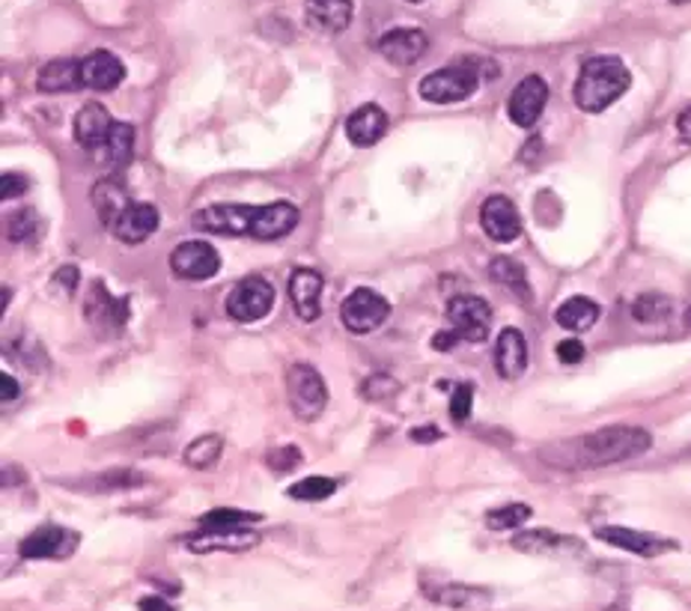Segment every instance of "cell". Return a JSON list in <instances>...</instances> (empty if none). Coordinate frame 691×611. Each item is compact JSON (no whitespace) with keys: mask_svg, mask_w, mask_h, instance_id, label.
I'll return each instance as SVG.
<instances>
[{"mask_svg":"<svg viewBox=\"0 0 691 611\" xmlns=\"http://www.w3.org/2000/svg\"><path fill=\"white\" fill-rule=\"evenodd\" d=\"M555 320L560 329L567 331H587L594 329L596 320H599V304L594 299H585V296H573L555 311Z\"/></svg>","mask_w":691,"mask_h":611,"instance_id":"obj_30","label":"cell"},{"mask_svg":"<svg viewBox=\"0 0 691 611\" xmlns=\"http://www.w3.org/2000/svg\"><path fill=\"white\" fill-rule=\"evenodd\" d=\"M673 3H689V0H673Z\"/></svg>","mask_w":691,"mask_h":611,"instance_id":"obj_51","label":"cell"},{"mask_svg":"<svg viewBox=\"0 0 691 611\" xmlns=\"http://www.w3.org/2000/svg\"><path fill=\"white\" fill-rule=\"evenodd\" d=\"M548 102V84L539 75H528L516 84V90L509 93L507 114L518 128L537 126V120L543 117Z\"/></svg>","mask_w":691,"mask_h":611,"instance_id":"obj_10","label":"cell"},{"mask_svg":"<svg viewBox=\"0 0 691 611\" xmlns=\"http://www.w3.org/2000/svg\"><path fill=\"white\" fill-rule=\"evenodd\" d=\"M257 531H200L188 540L192 552H239L257 543Z\"/></svg>","mask_w":691,"mask_h":611,"instance_id":"obj_25","label":"cell"},{"mask_svg":"<svg viewBox=\"0 0 691 611\" xmlns=\"http://www.w3.org/2000/svg\"><path fill=\"white\" fill-rule=\"evenodd\" d=\"M673 304L668 296H659V292H647L641 299H635L632 317L643 325H656V322H664L671 317Z\"/></svg>","mask_w":691,"mask_h":611,"instance_id":"obj_35","label":"cell"},{"mask_svg":"<svg viewBox=\"0 0 691 611\" xmlns=\"http://www.w3.org/2000/svg\"><path fill=\"white\" fill-rule=\"evenodd\" d=\"M447 322L462 340L483 343V340H489L492 329L489 301L477 299V296H456L447 301Z\"/></svg>","mask_w":691,"mask_h":611,"instance_id":"obj_5","label":"cell"},{"mask_svg":"<svg viewBox=\"0 0 691 611\" xmlns=\"http://www.w3.org/2000/svg\"><path fill=\"white\" fill-rule=\"evenodd\" d=\"M141 611H173V609L164 600H158V597H149V600L141 602Z\"/></svg>","mask_w":691,"mask_h":611,"instance_id":"obj_47","label":"cell"},{"mask_svg":"<svg viewBox=\"0 0 691 611\" xmlns=\"http://www.w3.org/2000/svg\"><path fill=\"white\" fill-rule=\"evenodd\" d=\"M677 135H680L682 144H691V107H685L677 117Z\"/></svg>","mask_w":691,"mask_h":611,"instance_id":"obj_45","label":"cell"},{"mask_svg":"<svg viewBox=\"0 0 691 611\" xmlns=\"http://www.w3.org/2000/svg\"><path fill=\"white\" fill-rule=\"evenodd\" d=\"M409 3H423V0H409Z\"/></svg>","mask_w":691,"mask_h":611,"instance_id":"obj_52","label":"cell"},{"mask_svg":"<svg viewBox=\"0 0 691 611\" xmlns=\"http://www.w3.org/2000/svg\"><path fill=\"white\" fill-rule=\"evenodd\" d=\"M16 397H19V382L10 373H3L0 376V403H12Z\"/></svg>","mask_w":691,"mask_h":611,"instance_id":"obj_44","label":"cell"},{"mask_svg":"<svg viewBox=\"0 0 691 611\" xmlns=\"http://www.w3.org/2000/svg\"><path fill=\"white\" fill-rule=\"evenodd\" d=\"M481 60L462 58L426 75L421 81V96L432 102V105H453V102H465L468 96H474L477 87H481Z\"/></svg>","mask_w":691,"mask_h":611,"instance_id":"obj_3","label":"cell"},{"mask_svg":"<svg viewBox=\"0 0 691 611\" xmlns=\"http://www.w3.org/2000/svg\"><path fill=\"white\" fill-rule=\"evenodd\" d=\"M78 87H84L81 60H51L37 72L39 93H72Z\"/></svg>","mask_w":691,"mask_h":611,"instance_id":"obj_24","label":"cell"},{"mask_svg":"<svg viewBox=\"0 0 691 611\" xmlns=\"http://www.w3.org/2000/svg\"><path fill=\"white\" fill-rule=\"evenodd\" d=\"M596 537L608 546H617L623 552L641 555V558H656V555L673 552L677 543L673 540H664V537H656V534L632 531V528H620V525H608V528H596Z\"/></svg>","mask_w":691,"mask_h":611,"instance_id":"obj_14","label":"cell"},{"mask_svg":"<svg viewBox=\"0 0 691 611\" xmlns=\"http://www.w3.org/2000/svg\"><path fill=\"white\" fill-rule=\"evenodd\" d=\"M412 436L417 438V442H435V438H439V429H414Z\"/></svg>","mask_w":691,"mask_h":611,"instance_id":"obj_48","label":"cell"},{"mask_svg":"<svg viewBox=\"0 0 691 611\" xmlns=\"http://www.w3.org/2000/svg\"><path fill=\"white\" fill-rule=\"evenodd\" d=\"M483 234L489 236L492 242H516L522 236V215L516 204L504 195L489 197L481 209Z\"/></svg>","mask_w":691,"mask_h":611,"instance_id":"obj_12","label":"cell"},{"mask_svg":"<svg viewBox=\"0 0 691 611\" xmlns=\"http://www.w3.org/2000/svg\"><path fill=\"white\" fill-rule=\"evenodd\" d=\"M287 397L296 417L317 421L328 403L326 379L319 376V370H313L310 364H292L287 370Z\"/></svg>","mask_w":691,"mask_h":611,"instance_id":"obj_4","label":"cell"},{"mask_svg":"<svg viewBox=\"0 0 691 611\" xmlns=\"http://www.w3.org/2000/svg\"><path fill=\"white\" fill-rule=\"evenodd\" d=\"M495 370L501 379H518L528 370V340L518 329L501 331L498 343H495Z\"/></svg>","mask_w":691,"mask_h":611,"instance_id":"obj_21","label":"cell"},{"mask_svg":"<svg viewBox=\"0 0 691 611\" xmlns=\"http://www.w3.org/2000/svg\"><path fill=\"white\" fill-rule=\"evenodd\" d=\"M132 153H135V128L128 126V123H114L111 137H107L105 144L107 165L116 167V170H123V167H128V162H132Z\"/></svg>","mask_w":691,"mask_h":611,"instance_id":"obj_31","label":"cell"},{"mask_svg":"<svg viewBox=\"0 0 691 611\" xmlns=\"http://www.w3.org/2000/svg\"><path fill=\"white\" fill-rule=\"evenodd\" d=\"M221 451H224L221 436H200L185 447L183 459L185 466L197 468V472H206V468H212L218 459H221Z\"/></svg>","mask_w":691,"mask_h":611,"instance_id":"obj_33","label":"cell"},{"mask_svg":"<svg viewBox=\"0 0 691 611\" xmlns=\"http://www.w3.org/2000/svg\"><path fill=\"white\" fill-rule=\"evenodd\" d=\"M257 514H245V510H233V507H221V510H212L200 519V531H248L250 525H257Z\"/></svg>","mask_w":691,"mask_h":611,"instance_id":"obj_32","label":"cell"},{"mask_svg":"<svg viewBox=\"0 0 691 611\" xmlns=\"http://www.w3.org/2000/svg\"><path fill=\"white\" fill-rule=\"evenodd\" d=\"M650 442V433L641 427H605L590 436L546 447L543 459L560 468H602L641 456Z\"/></svg>","mask_w":691,"mask_h":611,"instance_id":"obj_1","label":"cell"},{"mask_svg":"<svg viewBox=\"0 0 691 611\" xmlns=\"http://www.w3.org/2000/svg\"><path fill=\"white\" fill-rule=\"evenodd\" d=\"M28 176L21 174H3L0 176V200H12L28 191Z\"/></svg>","mask_w":691,"mask_h":611,"instance_id":"obj_41","label":"cell"},{"mask_svg":"<svg viewBox=\"0 0 691 611\" xmlns=\"http://www.w3.org/2000/svg\"><path fill=\"white\" fill-rule=\"evenodd\" d=\"M460 334H456V331H442V334H439V338L432 340V346H435V350H453V346H456V343H460Z\"/></svg>","mask_w":691,"mask_h":611,"instance_id":"obj_46","label":"cell"},{"mask_svg":"<svg viewBox=\"0 0 691 611\" xmlns=\"http://www.w3.org/2000/svg\"><path fill=\"white\" fill-rule=\"evenodd\" d=\"M39 234H42V221H39L37 209H19L10 215V221H7L10 242H33Z\"/></svg>","mask_w":691,"mask_h":611,"instance_id":"obj_36","label":"cell"},{"mask_svg":"<svg viewBox=\"0 0 691 611\" xmlns=\"http://www.w3.org/2000/svg\"><path fill=\"white\" fill-rule=\"evenodd\" d=\"M271 304H275V287L266 278H245L227 296V313L236 322L262 320L271 311Z\"/></svg>","mask_w":691,"mask_h":611,"instance_id":"obj_7","label":"cell"},{"mask_svg":"<svg viewBox=\"0 0 691 611\" xmlns=\"http://www.w3.org/2000/svg\"><path fill=\"white\" fill-rule=\"evenodd\" d=\"M171 269L183 281H209L221 272V257L209 242L192 239V242L176 245L171 253Z\"/></svg>","mask_w":691,"mask_h":611,"instance_id":"obj_6","label":"cell"},{"mask_svg":"<svg viewBox=\"0 0 691 611\" xmlns=\"http://www.w3.org/2000/svg\"><path fill=\"white\" fill-rule=\"evenodd\" d=\"M685 325H689V329H691V308H689V313H685Z\"/></svg>","mask_w":691,"mask_h":611,"instance_id":"obj_49","label":"cell"},{"mask_svg":"<svg viewBox=\"0 0 691 611\" xmlns=\"http://www.w3.org/2000/svg\"><path fill=\"white\" fill-rule=\"evenodd\" d=\"M489 278L498 283V287H504L509 296H516L518 301L534 299V292H530L528 283V272H525V266L513 260V257H495L489 266Z\"/></svg>","mask_w":691,"mask_h":611,"instance_id":"obj_27","label":"cell"},{"mask_svg":"<svg viewBox=\"0 0 691 611\" xmlns=\"http://www.w3.org/2000/svg\"><path fill=\"white\" fill-rule=\"evenodd\" d=\"M298 227V209L287 200H278V204L257 206V215H254V227H250V239L257 242H275V239H283Z\"/></svg>","mask_w":691,"mask_h":611,"instance_id":"obj_17","label":"cell"},{"mask_svg":"<svg viewBox=\"0 0 691 611\" xmlns=\"http://www.w3.org/2000/svg\"><path fill=\"white\" fill-rule=\"evenodd\" d=\"M90 200L96 206L99 218L105 227H114L120 221V215L128 209V206L135 204V200H128L125 195V188L116 179H102V183L93 185V191H90Z\"/></svg>","mask_w":691,"mask_h":611,"instance_id":"obj_26","label":"cell"},{"mask_svg":"<svg viewBox=\"0 0 691 611\" xmlns=\"http://www.w3.org/2000/svg\"><path fill=\"white\" fill-rule=\"evenodd\" d=\"M78 278H81V272H78L75 266H63V269H60L58 278H54V281H58L60 287H63V290H66V292H75Z\"/></svg>","mask_w":691,"mask_h":611,"instance_id":"obj_43","label":"cell"},{"mask_svg":"<svg viewBox=\"0 0 691 611\" xmlns=\"http://www.w3.org/2000/svg\"><path fill=\"white\" fill-rule=\"evenodd\" d=\"M81 537L63 525H42L21 540V558H69L75 552Z\"/></svg>","mask_w":691,"mask_h":611,"instance_id":"obj_11","label":"cell"},{"mask_svg":"<svg viewBox=\"0 0 691 611\" xmlns=\"http://www.w3.org/2000/svg\"><path fill=\"white\" fill-rule=\"evenodd\" d=\"M352 0H305V19L319 33H343L352 21Z\"/></svg>","mask_w":691,"mask_h":611,"instance_id":"obj_20","label":"cell"},{"mask_svg":"<svg viewBox=\"0 0 691 611\" xmlns=\"http://www.w3.org/2000/svg\"><path fill=\"white\" fill-rule=\"evenodd\" d=\"M471 403H474V389H471V385H460V389L453 391V400H451L453 421H468Z\"/></svg>","mask_w":691,"mask_h":611,"instance_id":"obj_40","label":"cell"},{"mask_svg":"<svg viewBox=\"0 0 691 611\" xmlns=\"http://www.w3.org/2000/svg\"><path fill=\"white\" fill-rule=\"evenodd\" d=\"M375 49H379V54H382L388 63H394V66H412V63H417V60L426 54L430 40H426L423 30L396 28L388 30L382 40L375 42Z\"/></svg>","mask_w":691,"mask_h":611,"instance_id":"obj_13","label":"cell"},{"mask_svg":"<svg viewBox=\"0 0 691 611\" xmlns=\"http://www.w3.org/2000/svg\"><path fill=\"white\" fill-rule=\"evenodd\" d=\"M125 304H128V301L114 299V296L107 292L105 283H93V287H90V292H86L84 317H86V322L93 325V329L120 331L125 325V317H128Z\"/></svg>","mask_w":691,"mask_h":611,"instance_id":"obj_16","label":"cell"},{"mask_svg":"<svg viewBox=\"0 0 691 611\" xmlns=\"http://www.w3.org/2000/svg\"><path fill=\"white\" fill-rule=\"evenodd\" d=\"M361 394H364L367 400H373V403H384V400H391L400 394V382L391 376H382V373H375V376L364 379Z\"/></svg>","mask_w":691,"mask_h":611,"instance_id":"obj_38","label":"cell"},{"mask_svg":"<svg viewBox=\"0 0 691 611\" xmlns=\"http://www.w3.org/2000/svg\"><path fill=\"white\" fill-rule=\"evenodd\" d=\"M266 463H269L271 472H280V475H283V472H292V468L301 463V454H298V447H292V445L275 447Z\"/></svg>","mask_w":691,"mask_h":611,"instance_id":"obj_39","label":"cell"},{"mask_svg":"<svg viewBox=\"0 0 691 611\" xmlns=\"http://www.w3.org/2000/svg\"><path fill=\"white\" fill-rule=\"evenodd\" d=\"M530 519V507L528 505H504L495 507L486 514V525L492 531H509V528H518Z\"/></svg>","mask_w":691,"mask_h":611,"instance_id":"obj_37","label":"cell"},{"mask_svg":"<svg viewBox=\"0 0 691 611\" xmlns=\"http://www.w3.org/2000/svg\"><path fill=\"white\" fill-rule=\"evenodd\" d=\"M111 128H114V120L107 114V107L99 105V102H86L75 114V141L78 146H84L90 153L105 149Z\"/></svg>","mask_w":691,"mask_h":611,"instance_id":"obj_18","label":"cell"},{"mask_svg":"<svg viewBox=\"0 0 691 611\" xmlns=\"http://www.w3.org/2000/svg\"><path fill=\"white\" fill-rule=\"evenodd\" d=\"M608 611H626V609H620V605H615V609H608Z\"/></svg>","mask_w":691,"mask_h":611,"instance_id":"obj_50","label":"cell"},{"mask_svg":"<svg viewBox=\"0 0 691 611\" xmlns=\"http://www.w3.org/2000/svg\"><path fill=\"white\" fill-rule=\"evenodd\" d=\"M391 317V304L373 290H355L340 308V320L352 334H370Z\"/></svg>","mask_w":691,"mask_h":611,"instance_id":"obj_8","label":"cell"},{"mask_svg":"<svg viewBox=\"0 0 691 611\" xmlns=\"http://www.w3.org/2000/svg\"><path fill=\"white\" fill-rule=\"evenodd\" d=\"M334 493H337V480L322 477V475L301 477V480H296V484L287 489L289 498H296V501H326V498H331Z\"/></svg>","mask_w":691,"mask_h":611,"instance_id":"obj_34","label":"cell"},{"mask_svg":"<svg viewBox=\"0 0 691 611\" xmlns=\"http://www.w3.org/2000/svg\"><path fill=\"white\" fill-rule=\"evenodd\" d=\"M81 79L86 90H114L123 84L125 66L123 60L111 51H93L81 60Z\"/></svg>","mask_w":691,"mask_h":611,"instance_id":"obj_19","label":"cell"},{"mask_svg":"<svg viewBox=\"0 0 691 611\" xmlns=\"http://www.w3.org/2000/svg\"><path fill=\"white\" fill-rule=\"evenodd\" d=\"M426 597L453 611H477L483 605H489V591L468 588V584H442V588H432Z\"/></svg>","mask_w":691,"mask_h":611,"instance_id":"obj_28","label":"cell"},{"mask_svg":"<svg viewBox=\"0 0 691 611\" xmlns=\"http://www.w3.org/2000/svg\"><path fill=\"white\" fill-rule=\"evenodd\" d=\"M557 359L564 361V364H578V361H585L587 350H585V343L576 338H567V340H560L557 343Z\"/></svg>","mask_w":691,"mask_h":611,"instance_id":"obj_42","label":"cell"},{"mask_svg":"<svg viewBox=\"0 0 691 611\" xmlns=\"http://www.w3.org/2000/svg\"><path fill=\"white\" fill-rule=\"evenodd\" d=\"M289 301L301 322H317L322 313V275L313 269H296L289 278Z\"/></svg>","mask_w":691,"mask_h":611,"instance_id":"obj_15","label":"cell"},{"mask_svg":"<svg viewBox=\"0 0 691 611\" xmlns=\"http://www.w3.org/2000/svg\"><path fill=\"white\" fill-rule=\"evenodd\" d=\"M254 215H257V206L218 204L194 215V227L215 236H250Z\"/></svg>","mask_w":691,"mask_h":611,"instance_id":"obj_9","label":"cell"},{"mask_svg":"<svg viewBox=\"0 0 691 611\" xmlns=\"http://www.w3.org/2000/svg\"><path fill=\"white\" fill-rule=\"evenodd\" d=\"M513 546L518 552L528 555H557V552H576L578 540L573 537H560L555 531H522L513 537Z\"/></svg>","mask_w":691,"mask_h":611,"instance_id":"obj_29","label":"cell"},{"mask_svg":"<svg viewBox=\"0 0 691 611\" xmlns=\"http://www.w3.org/2000/svg\"><path fill=\"white\" fill-rule=\"evenodd\" d=\"M388 132V114L379 105H361L355 107L349 120H346V137L355 146H373L379 144Z\"/></svg>","mask_w":691,"mask_h":611,"instance_id":"obj_23","label":"cell"},{"mask_svg":"<svg viewBox=\"0 0 691 611\" xmlns=\"http://www.w3.org/2000/svg\"><path fill=\"white\" fill-rule=\"evenodd\" d=\"M632 84V75L620 58H590L578 72L576 105L587 114H599L611 107Z\"/></svg>","mask_w":691,"mask_h":611,"instance_id":"obj_2","label":"cell"},{"mask_svg":"<svg viewBox=\"0 0 691 611\" xmlns=\"http://www.w3.org/2000/svg\"><path fill=\"white\" fill-rule=\"evenodd\" d=\"M114 236L125 245H141L158 230V209L149 204H132L111 227Z\"/></svg>","mask_w":691,"mask_h":611,"instance_id":"obj_22","label":"cell"}]
</instances>
